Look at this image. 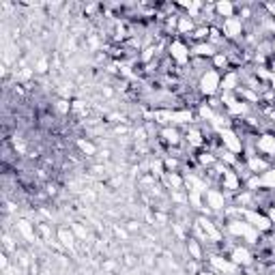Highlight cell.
Returning a JSON list of instances; mask_svg holds the SVG:
<instances>
[{
    "instance_id": "cell-1",
    "label": "cell",
    "mask_w": 275,
    "mask_h": 275,
    "mask_svg": "<svg viewBox=\"0 0 275 275\" xmlns=\"http://www.w3.org/2000/svg\"><path fill=\"white\" fill-rule=\"evenodd\" d=\"M219 88H221V77H219V73H217V71H213V69H208L206 73L200 77V90L205 95L211 97V95L217 93Z\"/></svg>"
},
{
    "instance_id": "cell-2",
    "label": "cell",
    "mask_w": 275,
    "mask_h": 275,
    "mask_svg": "<svg viewBox=\"0 0 275 275\" xmlns=\"http://www.w3.org/2000/svg\"><path fill=\"white\" fill-rule=\"evenodd\" d=\"M219 140L224 144V148H228L230 153H241V148H243V144L237 138V134L232 132V129H219Z\"/></svg>"
},
{
    "instance_id": "cell-3",
    "label": "cell",
    "mask_w": 275,
    "mask_h": 275,
    "mask_svg": "<svg viewBox=\"0 0 275 275\" xmlns=\"http://www.w3.org/2000/svg\"><path fill=\"white\" fill-rule=\"evenodd\" d=\"M243 215L247 219L252 221L250 226H254V228H258L260 232H267V230H271V221H269V217L267 215H258V213H254V211H243Z\"/></svg>"
},
{
    "instance_id": "cell-4",
    "label": "cell",
    "mask_w": 275,
    "mask_h": 275,
    "mask_svg": "<svg viewBox=\"0 0 275 275\" xmlns=\"http://www.w3.org/2000/svg\"><path fill=\"white\" fill-rule=\"evenodd\" d=\"M256 148L258 153H263L265 157H275V136H263L260 140L256 142Z\"/></svg>"
},
{
    "instance_id": "cell-5",
    "label": "cell",
    "mask_w": 275,
    "mask_h": 275,
    "mask_svg": "<svg viewBox=\"0 0 275 275\" xmlns=\"http://www.w3.org/2000/svg\"><path fill=\"white\" fill-rule=\"evenodd\" d=\"M170 54H172L174 61L181 63V65L189 61V48L181 41H172V45H170Z\"/></svg>"
},
{
    "instance_id": "cell-6",
    "label": "cell",
    "mask_w": 275,
    "mask_h": 275,
    "mask_svg": "<svg viewBox=\"0 0 275 275\" xmlns=\"http://www.w3.org/2000/svg\"><path fill=\"white\" fill-rule=\"evenodd\" d=\"M206 206L215 208V211H221L226 206V200H224V194H219L217 189H206Z\"/></svg>"
},
{
    "instance_id": "cell-7",
    "label": "cell",
    "mask_w": 275,
    "mask_h": 275,
    "mask_svg": "<svg viewBox=\"0 0 275 275\" xmlns=\"http://www.w3.org/2000/svg\"><path fill=\"white\" fill-rule=\"evenodd\" d=\"M241 19L239 17H228V19H224V32L228 37H239L241 35Z\"/></svg>"
},
{
    "instance_id": "cell-8",
    "label": "cell",
    "mask_w": 275,
    "mask_h": 275,
    "mask_svg": "<svg viewBox=\"0 0 275 275\" xmlns=\"http://www.w3.org/2000/svg\"><path fill=\"white\" fill-rule=\"evenodd\" d=\"M232 263L234 265H250L252 263V258H250V252L245 250V247H237V250L232 252Z\"/></svg>"
},
{
    "instance_id": "cell-9",
    "label": "cell",
    "mask_w": 275,
    "mask_h": 275,
    "mask_svg": "<svg viewBox=\"0 0 275 275\" xmlns=\"http://www.w3.org/2000/svg\"><path fill=\"white\" fill-rule=\"evenodd\" d=\"M267 168H269V163H267L265 159H258V157H250V172H254V174H263V172H267Z\"/></svg>"
},
{
    "instance_id": "cell-10",
    "label": "cell",
    "mask_w": 275,
    "mask_h": 275,
    "mask_svg": "<svg viewBox=\"0 0 275 275\" xmlns=\"http://www.w3.org/2000/svg\"><path fill=\"white\" fill-rule=\"evenodd\" d=\"M260 187L275 189V170H267V172L260 174Z\"/></svg>"
},
{
    "instance_id": "cell-11",
    "label": "cell",
    "mask_w": 275,
    "mask_h": 275,
    "mask_svg": "<svg viewBox=\"0 0 275 275\" xmlns=\"http://www.w3.org/2000/svg\"><path fill=\"white\" fill-rule=\"evenodd\" d=\"M215 11H217V15L219 17H234L232 13H234V4L230 2H219V4H215Z\"/></svg>"
},
{
    "instance_id": "cell-12",
    "label": "cell",
    "mask_w": 275,
    "mask_h": 275,
    "mask_svg": "<svg viewBox=\"0 0 275 275\" xmlns=\"http://www.w3.org/2000/svg\"><path fill=\"white\" fill-rule=\"evenodd\" d=\"M187 142H189V146H202V134L198 132V129H189Z\"/></svg>"
},
{
    "instance_id": "cell-13",
    "label": "cell",
    "mask_w": 275,
    "mask_h": 275,
    "mask_svg": "<svg viewBox=\"0 0 275 275\" xmlns=\"http://www.w3.org/2000/svg\"><path fill=\"white\" fill-rule=\"evenodd\" d=\"M161 136L166 138V140L170 142V144H179L181 142V138H179V132H176V129H170V127H166L161 132Z\"/></svg>"
},
{
    "instance_id": "cell-14",
    "label": "cell",
    "mask_w": 275,
    "mask_h": 275,
    "mask_svg": "<svg viewBox=\"0 0 275 275\" xmlns=\"http://www.w3.org/2000/svg\"><path fill=\"white\" fill-rule=\"evenodd\" d=\"M196 54H198V56H213L215 54V48H213L211 43H202V45L196 48Z\"/></svg>"
},
{
    "instance_id": "cell-15",
    "label": "cell",
    "mask_w": 275,
    "mask_h": 275,
    "mask_svg": "<svg viewBox=\"0 0 275 275\" xmlns=\"http://www.w3.org/2000/svg\"><path fill=\"white\" fill-rule=\"evenodd\" d=\"M194 30V22L189 17H181L179 19V32H189Z\"/></svg>"
},
{
    "instance_id": "cell-16",
    "label": "cell",
    "mask_w": 275,
    "mask_h": 275,
    "mask_svg": "<svg viewBox=\"0 0 275 275\" xmlns=\"http://www.w3.org/2000/svg\"><path fill=\"white\" fill-rule=\"evenodd\" d=\"M189 252L194 254V258H196V260H200V258H202V254H200V247L196 245V241H189Z\"/></svg>"
},
{
    "instance_id": "cell-17",
    "label": "cell",
    "mask_w": 275,
    "mask_h": 275,
    "mask_svg": "<svg viewBox=\"0 0 275 275\" xmlns=\"http://www.w3.org/2000/svg\"><path fill=\"white\" fill-rule=\"evenodd\" d=\"M19 230H22L24 234H26V237H28L30 241H32V230H30V226H28V221H19Z\"/></svg>"
},
{
    "instance_id": "cell-18",
    "label": "cell",
    "mask_w": 275,
    "mask_h": 275,
    "mask_svg": "<svg viewBox=\"0 0 275 275\" xmlns=\"http://www.w3.org/2000/svg\"><path fill=\"white\" fill-rule=\"evenodd\" d=\"M77 144H80V148L84 150V153H88V155H93V153H95V146H93V144H88V142H84V140H80Z\"/></svg>"
},
{
    "instance_id": "cell-19",
    "label": "cell",
    "mask_w": 275,
    "mask_h": 275,
    "mask_svg": "<svg viewBox=\"0 0 275 275\" xmlns=\"http://www.w3.org/2000/svg\"><path fill=\"white\" fill-rule=\"evenodd\" d=\"M61 239H63V243H65V245H71V243H73V234H71V232L67 234V232L63 230V232H61Z\"/></svg>"
},
{
    "instance_id": "cell-20",
    "label": "cell",
    "mask_w": 275,
    "mask_h": 275,
    "mask_svg": "<svg viewBox=\"0 0 275 275\" xmlns=\"http://www.w3.org/2000/svg\"><path fill=\"white\" fill-rule=\"evenodd\" d=\"M215 67H226V56H224V54H217V56H215Z\"/></svg>"
},
{
    "instance_id": "cell-21",
    "label": "cell",
    "mask_w": 275,
    "mask_h": 275,
    "mask_svg": "<svg viewBox=\"0 0 275 275\" xmlns=\"http://www.w3.org/2000/svg\"><path fill=\"white\" fill-rule=\"evenodd\" d=\"M267 217H269V221H271V224H275V206H271V208H269V213H267Z\"/></svg>"
},
{
    "instance_id": "cell-22",
    "label": "cell",
    "mask_w": 275,
    "mask_h": 275,
    "mask_svg": "<svg viewBox=\"0 0 275 275\" xmlns=\"http://www.w3.org/2000/svg\"><path fill=\"white\" fill-rule=\"evenodd\" d=\"M271 84H273V86H271V88H273V93H275V77H273V82H271Z\"/></svg>"
},
{
    "instance_id": "cell-23",
    "label": "cell",
    "mask_w": 275,
    "mask_h": 275,
    "mask_svg": "<svg viewBox=\"0 0 275 275\" xmlns=\"http://www.w3.org/2000/svg\"><path fill=\"white\" fill-rule=\"evenodd\" d=\"M271 50H273V52H275V41H273V43H271Z\"/></svg>"
},
{
    "instance_id": "cell-24",
    "label": "cell",
    "mask_w": 275,
    "mask_h": 275,
    "mask_svg": "<svg viewBox=\"0 0 275 275\" xmlns=\"http://www.w3.org/2000/svg\"><path fill=\"white\" fill-rule=\"evenodd\" d=\"M202 275H213V273H202Z\"/></svg>"
}]
</instances>
